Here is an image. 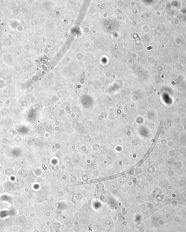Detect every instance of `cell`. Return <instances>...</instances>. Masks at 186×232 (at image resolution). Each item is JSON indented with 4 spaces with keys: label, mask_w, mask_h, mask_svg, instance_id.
Masks as SVG:
<instances>
[{
    "label": "cell",
    "mask_w": 186,
    "mask_h": 232,
    "mask_svg": "<svg viewBox=\"0 0 186 232\" xmlns=\"http://www.w3.org/2000/svg\"><path fill=\"white\" fill-rule=\"evenodd\" d=\"M163 123H160V125H159V126H158V130H157V133H156V135L155 136V139H154V142H153V143L152 144V146H151V148H150V149H149V150L148 151V153H147L146 155L145 156V158L144 159V160L148 157V156H149V155L151 153H152V151H153V150L154 149L155 146V145L156 144V143H157V140H158L159 136L160 135V133H161V131H162V128H163Z\"/></svg>",
    "instance_id": "cell-1"
}]
</instances>
